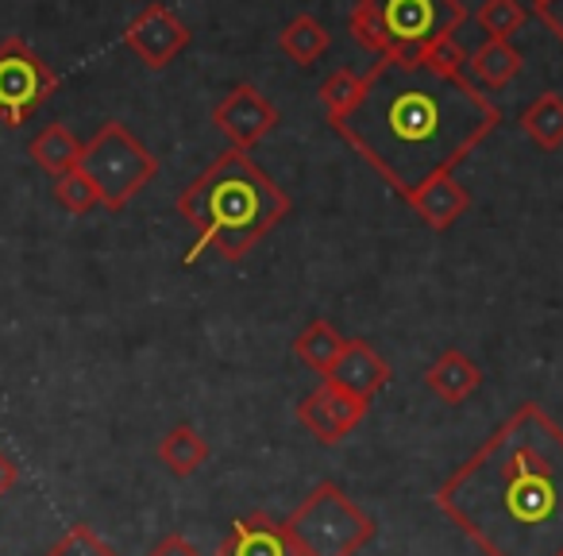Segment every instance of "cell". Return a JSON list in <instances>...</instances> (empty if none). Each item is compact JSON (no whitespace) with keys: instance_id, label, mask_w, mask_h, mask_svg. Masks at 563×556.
Returning <instances> with one entry per match:
<instances>
[{"instance_id":"cell-1","label":"cell","mask_w":563,"mask_h":556,"mask_svg":"<svg viewBox=\"0 0 563 556\" xmlns=\"http://www.w3.org/2000/svg\"><path fill=\"white\" fill-rule=\"evenodd\" d=\"M501 112L467 74H448L421 55H383L360 74V97L332 120L336 135L394 189L452 174L494 128Z\"/></svg>"},{"instance_id":"cell-27","label":"cell","mask_w":563,"mask_h":556,"mask_svg":"<svg viewBox=\"0 0 563 556\" xmlns=\"http://www.w3.org/2000/svg\"><path fill=\"white\" fill-rule=\"evenodd\" d=\"M147 556H201V553H197L194 541H186L181 533H166V537L158 541V545L151 548Z\"/></svg>"},{"instance_id":"cell-28","label":"cell","mask_w":563,"mask_h":556,"mask_svg":"<svg viewBox=\"0 0 563 556\" xmlns=\"http://www.w3.org/2000/svg\"><path fill=\"white\" fill-rule=\"evenodd\" d=\"M20 483V464H16V456H9L4 448H0V499L12 491V487Z\"/></svg>"},{"instance_id":"cell-4","label":"cell","mask_w":563,"mask_h":556,"mask_svg":"<svg viewBox=\"0 0 563 556\" xmlns=\"http://www.w3.org/2000/svg\"><path fill=\"white\" fill-rule=\"evenodd\" d=\"M298 556H360L375 541L378 525L340 483L324 479L282 522Z\"/></svg>"},{"instance_id":"cell-20","label":"cell","mask_w":563,"mask_h":556,"mask_svg":"<svg viewBox=\"0 0 563 556\" xmlns=\"http://www.w3.org/2000/svg\"><path fill=\"white\" fill-rule=\"evenodd\" d=\"M521 132L529 135L540 151H560L563 148V97L540 94L537 101L521 112Z\"/></svg>"},{"instance_id":"cell-10","label":"cell","mask_w":563,"mask_h":556,"mask_svg":"<svg viewBox=\"0 0 563 556\" xmlns=\"http://www.w3.org/2000/svg\"><path fill=\"white\" fill-rule=\"evenodd\" d=\"M124 47L140 58L147 70H166L181 51L189 47V28L166 4H147L132 24L124 28Z\"/></svg>"},{"instance_id":"cell-14","label":"cell","mask_w":563,"mask_h":556,"mask_svg":"<svg viewBox=\"0 0 563 556\" xmlns=\"http://www.w3.org/2000/svg\"><path fill=\"white\" fill-rule=\"evenodd\" d=\"M424 386H429V394H437L440 402H448V406H460V402H467L471 394L483 386V368H478L467 352H460V348H448V352H440L437 360H432V368L424 371Z\"/></svg>"},{"instance_id":"cell-23","label":"cell","mask_w":563,"mask_h":556,"mask_svg":"<svg viewBox=\"0 0 563 556\" xmlns=\"http://www.w3.org/2000/svg\"><path fill=\"white\" fill-rule=\"evenodd\" d=\"M347 28H352V35L371 51V55L383 58V55H390V51H394L383 17H378V9L371 4V0H360V4H355L352 17H347Z\"/></svg>"},{"instance_id":"cell-8","label":"cell","mask_w":563,"mask_h":556,"mask_svg":"<svg viewBox=\"0 0 563 556\" xmlns=\"http://www.w3.org/2000/svg\"><path fill=\"white\" fill-rule=\"evenodd\" d=\"M212 128L224 135L228 148L251 151L278 128V109L251 81H235L212 109Z\"/></svg>"},{"instance_id":"cell-21","label":"cell","mask_w":563,"mask_h":556,"mask_svg":"<svg viewBox=\"0 0 563 556\" xmlns=\"http://www.w3.org/2000/svg\"><path fill=\"white\" fill-rule=\"evenodd\" d=\"M475 20L486 32V40H514V32H521L529 12H525L521 0H483Z\"/></svg>"},{"instance_id":"cell-17","label":"cell","mask_w":563,"mask_h":556,"mask_svg":"<svg viewBox=\"0 0 563 556\" xmlns=\"http://www.w3.org/2000/svg\"><path fill=\"white\" fill-rule=\"evenodd\" d=\"M27 151H32V159H35V166H40V171H47L51 178H58V174L74 171V166L81 163V151H86V143H81L66 124H47L40 135H35Z\"/></svg>"},{"instance_id":"cell-19","label":"cell","mask_w":563,"mask_h":556,"mask_svg":"<svg viewBox=\"0 0 563 556\" xmlns=\"http://www.w3.org/2000/svg\"><path fill=\"white\" fill-rule=\"evenodd\" d=\"M344 332L336 329L332 321H324V317H317V321H309L306 329L298 332V340H294V356H298L301 363H306L309 371H317V375H329L332 363H336V356L344 352Z\"/></svg>"},{"instance_id":"cell-12","label":"cell","mask_w":563,"mask_h":556,"mask_svg":"<svg viewBox=\"0 0 563 556\" xmlns=\"http://www.w3.org/2000/svg\"><path fill=\"white\" fill-rule=\"evenodd\" d=\"M217 556H298L282 530V522H274L271 514H251L228 530V537H220Z\"/></svg>"},{"instance_id":"cell-3","label":"cell","mask_w":563,"mask_h":556,"mask_svg":"<svg viewBox=\"0 0 563 556\" xmlns=\"http://www.w3.org/2000/svg\"><path fill=\"white\" fill-rule=\"evenodd\" d=\"M174 205L197 232L186 263H197L205 251H217L224 263H243L294 209L290 194L240 148L220 151Z\"/></svg>"},{"instance_id":"cell-22","label":"cell","mask_w":563,"mask_h":556,"mask_svg":"<svg viewBox=\"0 0 563 556\" xmlns=\"http://www.w3.org/2000/svg\"><path fill=\"white\" fill-rule=\"evenodd\" d=\"M55 201L63 205L66 212H74V217H86V212H93L97 205H101V194H97V186L89 182V174L81 171V166H74V171L55 178Z\"/></svg>"},{"instance_id":"cell-7","label":"cell","mask_w":563,"mask_h":556,"mask_svg":"<svg viewBox=\"0 0 563 556\" xmlns=\"http://www.w3.org/2000/svg\"><path fill=\"white\" fill-rule=\"evenodd\" d=\"M390 35V55H421L429 43L452 40L467 20L463 0H371Z\"/></svg>"},{"instance_id":"cell-18","label":"cell","mask_w":563,"mask_h":556,"mask_svg":"<svg viewBox=\"0 0 563 556\" xmlns=\"http://www.w3.org/2000/svg\"><path fill=\"white\" fill-rule=\"evenodd\" d=\"M278 47L290 63L313 66V63H321V55L332 47V35L321 20L309 17V12H301V17H294L290 24L278 32Z\"/></svg>"},{"instance_id":"cell-26","label":"cell","mask_w":563,"mask_h":556,"mask_svg":"<svg viewBox=\"0 0 563 556\" xmlns=\"http://www.w3.org/2000/svg\"><path fill=\"white\" fill-rule=\"evenodd\" d=\"M532 9H537V20L563 43V0H532Z\"/></svg>"},{"instance_id":"cell-2","label":"cell","mask_w":563,"mask_h":556,"mask_svg":"<svg viewBox=\"0 0 563 556\" xmlns=\"http://www.w3.org/2000/svg\"><path fill=\"white\" fill-rule=\"evenodd\" d=\"M432 502L483 556H563V425L521 402Z\"/></svg>"},{"instance_id":"cell-6","label":"cell","mask_w":563,"mask_h":556,"mask_svg":"<svg viewBox=\"0 0 563 556\" xmlns=\"http://www.w3.org/2000/svg\"><path fill=\"white\" fill-rule=\"evenodd\" d=\"M58 94V74L20 35L0 40V124L20 128Z\"/></svg>"},{"instance_id":"cell-11","label":"cell","mask_w":563,"mask_h":556,"mask_svg":"<svg viewBox=\"0 0 563 556\" xmlns=\"http://www.w3.org/2000/svg\"><path fill=\"white\" fill-rule=\"evenodd\" d=\"M390 375H394L390 363H386L367 340L352 337V340H344V352L336 356V363H332V371L324 379L336 383L340 391L355 394V399L375 402V394L390 383Z\"/></svg>"},{"instance_id":"cell-5","label":"cell","mask_w":563,"mask_h":556,"mask_svg":"<svg viewBox=\"0 0 563 556\" xmlns=\"http://www.w3.org/2000/svg\"><path fill=\"white\" fill-rule=\"evenodd\" d=\"M78 166L89 174V182L97 186L101 205L109 212L128 209L135 201V194H143V186H151V178L158 174V159L151 155V148L143 140H135L120 120H104L97 128L93 140L81 151Z\"/></svg>"},{"instance_id":"cell-16","label":"cell","mask_w":563,"mask_h":556,"mask_svg":"<svg viewBox=\"0 0 563 556\" xmlns=\"http://www.w3.org/2000/svg\"><path fill=\"white\" fill-rule=\"evenodd\" d=\"M158 460H163V468L170 471V476L186 479L209 464V440H205L189 422H181L158 440Z\"/></svg>"},{"instance_id":"cell-24","label":"cell","mask_w":563,"mask_h":556,"mask_svg":"<svg viewBox=\"0 0 563 556\" xmlns=\"http://www.w3.org/2000/svg\"><path fill=\"white\" fill-rule=\"evenodd\" d=\"M321 109H324V117H329V124L336 117H344L347 109L355 105V97H360V74H352V70H332L329 78H324V86H321Z\"/></svg>"},{"instance_id":"cell-25","label":"cell","mask_w":563,"mask_h":556,"mask_svg":"<svg viewBox=\"0 0 563 556\" xmlns=\"http://www.w3.org/2000/svg\"><path fill=\"white\" fill-rule=\"evenodd\" d=\"M47 556H120V553L109 541L97 537L89 525H70V530L47 548Z\"/></svg>"},{"instance_id":"cell-13","label":"cell","mask_w":563,"mask_h":556,"mask_svg":"<svg viewBox=\"0 0 563 556\" xmlns=\"http://www.w3.org/2000/svg\"><path fill=\"white\" fill-rule=\"evenodd\" d=\"M406 205L429 228H437V232H448V228H452L455 220H460L463 212L471 209V194L452 178V174H440V178L417 186L413 194L406 197Z\"/></svg>"},{"instance_id":"cell-9","label":"cell","mask_w":563,"mask_h":556,"mask_svg":"<svg viewBox=\"0 0 563 556\" xmlns=\"http://www.w3.org/2000/svg\"><path fill=\"white\" fill-rule=\"evenodd\" d=\"M367 410H371L367 399H355V394L340 391L336 383L321 379V386L309 391L306 399L298 402V422L306 425L309 437H313L317 445L332 448V445H340L347 433L360 429Z\"/></svg>"},{"instance_id":"cell-15","label":"cell","mask_w":563,"mask_h":556,"mask_svg":"<svg viewBox=\"0 0 563 556\" xmlns=\"http://www.w3.org/2000/svg\"><path fill=\"white\" fill-rule=\"evenodd\" d=\"M467 70L475 74L478 86L486 89H506L517 74L525 70V55L509 40H486L475 55L467 58Z\"/></svg>"}]
</instances>
